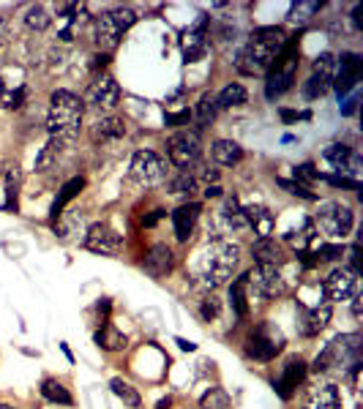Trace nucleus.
Listing matches in <instances>:
<instances>
[{
    "mask_svg": "<svg viewBox=\"0 0 363 409\" xmlns=\"http://www.w3.org/2000/svg\"><path fill=\"white\" fill-rule=\"evenodd\" d=\"M189 121H192V112H189V109H180V112H167L164 115V123L169 128L189 126Z\"/></svg>",
    "mask_w": 363,
    "mask_h": 409,
    "instance_id": "49",
    "label": "nucleus"
},
{
    "mask_svg": "<svg viewBox=\"0 0 363 409\" xmlns=\"http://www.w3.org/2000/svg\"><path fill=\"white\" fill-rule=\"evenodd\" d=\"M246 281H249V298H279L284 292V276H281V268L279 265H257L254 270L246 273Z\"/></svg>",
    "mask_w": 363,
    "mask_h": 409,
    "instance_id": "9",
    "label": "nucleus"
},
{
    "mask_svg": "<svg viewBox=\"0 0 363 409\" xmlns=\"http://www.w3.org/2000/svg\"><path fill=\"white\" fill-rule=\"evenodd\" d=\"M314 238H317V226H314V221L311 219H303L300 221V226H295V229H287V232H284V243H287V246H293L298 254L309 252V246L314 243Z\"/></svg>",
    "mask_w": 363,
    "mask_h": 409,
    "instance_id": "26",
    "label": "nucleus"
},
{
    "mask_svg": "<svg viewBox=\"0 0 363 409\" xmlns=\"http://www.w3.org/2000/svg\"><path fill=\"white\" fill-rule=\"evenodd\" d=\"M287 36L281 28L276 25H265V28H257L252 33L249 44L238 52V61H235V68L246 77H260V74H268V68L273 65L276 55L281 52Z\"/></svg>",
    "mask_w": 363,
    "mask_h": 409,
    "instance_id": "1",
    "label": "nucleus"
},
{
    "mask_svg": "<svg viewBox=\"0 0 363 409\" xmlns=\"http://www.w3.org/2000/svg\"><path fill=\"white\" fill-rule=\"evenodd\" d=\"M246 224H249V229H254L257 238H270L273 229H276V219H273V213L265 205L246 208Z\"/></svg>",
    "mask_w": 363,
    "mask_h": 409,
    "instance_id": "22",
    "label": "nucleus"
},
{
    "mask_svg": "<svg viewBox=\"0 0 363 409\" xmlns=\"http://www.w3.org/2000/svg\"><path fill=\"white\" fill-rule=\"evenodd\" d=\"M323 8V3L320 0H298L290 6V14H287V20L293 22V25H306L317 11Z\"/></svg>",
    "mask_w": 363,
    "mask_h": 409,
    "instance_id": "36",
    "label": "nucleus"
},
{
    "mask_svg": "<svg viewBox=\"0 0 363 409\" xmlns=\"http://www.w3.org/2000/svg\"><path fill=\"white\" fill-rule=\"evenodd\" d=\"M314 256H317V262H336V259L344 256V246H341V243H323V246L314 252Z\"/></svg>",
    "mask_w": 363,
    "mask_h": 409,
    "instance_id": "45",
    "label": "nucleus"
},
{
    "mask_svg": "<svg viewBox=\"0 0 363 409\" xmlns=\"http://www.w3.org/2000/svg\"><path fill=\"white\" fill-rule=\"evenodd\" d=\"M6 101V85H3V79H0V104Z\"/></svg>",
    "mask_w": 363,
    "mask_h": 409,
    "instance_id": "62",
    "label": "nucleus"
},
{
    "mask_svg": "<svg viewBox=\"0 0 363 409\" xmlns=\"http://www.w3.org/2000/svg\"><path fill=\"white\" fill-rule=\"evenodd\" d=\"M339 112H341V115H347V118H350V115H355V112H358V95H347V98L341 101Z\"/></svg>",
    "mask_w": 363,
    "mask_h": 409,
    "instance_id": "50",
    "label": "nucleus"
},
{
    "mask_svg": "<svg viewBox=\"0 0 363 409\" xmlns=\"http://www.w3.org/2000/svg\"><path fill=\"white\" fill-rule=\"evenodd\" d=\"M172 407V396H167V399H162L159 404H156V409H169Z\"/></svg>",
    "mask_w": 363,
    "mask_h": 409,
    "instance_id": "60",
    "label": "nucleus"
},
{
    "mask_svg": "<svg viewBox=\"0 0 363 409\" xmlns=\"http://www.w3.org/2000/svg\"><path fill=\"white\" fill-rule=\"evenodd\" d=\"M194 189H197V175H194L192 169H180V175L169 183V191H172V194H192Z\"/></svg>",
    "mask_w": 363,
    "mask_h": 409,
    "instance_id": "42",
    "label": "nucleus"
},
{
    "mask_svg": "<svg viewBox=\"0 0 363 409\" xmlns=\"http://www.w3.org/2000/svg\"><path fill=\"white\" fill-rule=\"evenodd\" d=\"M25 25L36 33H44L52 25V17H49V11H47L44 6H31L28 14H25Z\"/></svg>",
    "mask_w": 363,
    "mask_h": 409,
    "instance_id": "41",
    "label": "nucleus"
},
{
    "mask_svg": "<svg viewBox=\"0 0 363 409\" xmlns=\"http://www.w3.org/2000/svg\"><path fill=\"white\" fill-rule=\"evenodd\" d=\"M175 344L180 346L183 352H194V349H197V344H194V341H186V339H175Z\"/></svg>",
    "mask_w": 363,
    "mask_h": 409,
    "instance_id": "57",
    "label": "nucleus"
},
{
    "mask_svg": "<svg viewBox=\"0 0 363 409\" xmlns=\"http://www.w3.org/2000/svg\"><path fill=\"white\" fill-rule=\"evenodd\" d=\"M361 349H363V339L358 333H341V336H336L314 357L311 371L314 374H328L333 369H347V366H353V363L361 360Z\"/></svg>",
    "mask_w": 363,
    "mask_h": 409,
    "instance_id": "5",
    "label": "nucleus"
},
{
    "mask_svg": "<svg viewBox=\"0 0 363 409\" xmlns=\"http://www.w3.org/2000/svg\"><path fill=\"white\" fill-rule=\"evenodd\" d=\"M210 156L219 167H235V164L243 161V148L232 139H216L210 145Z\"/></svg>",
    "mask_w": 363,
    "mask_h": 409,
    "instance_id": "28",
    "label": "nucleus"
},
{
    "mask_svg": "<svg viewBox=\"0 0 363 409\" xmlns=\"http://www.w3.org/2000/svg\"><path fill=\"white\" fill-rule=\"evenodd\" d=\"M0 409H14L11 404H0Z\"/></svg>",
    "mask_w": 363,
    "mask_h": 409,
    "instance_id": "63",
    "label": "nucleus"
},
{
    "mask_svg": "<svg viewBox=\"0 0 363 409\" xmlns=\"http://www.w3.org/2000/svg\"><path fill=\"white\" fill-rule=\"evenodd\" d=\"M82 189H85V178H71L68 183H63V189L58 191V196H55V202H52V210H49V219H52V224H58V221H61L63 210H66V205L71 202V199H77Z\"/></svg>",
    "mask_w": 363,
    "mask_h": 409,
    "instance_id": "27",
    "label": "nucleus"
},
{
    "mask_svg": "<svg viewBox=\"0 0 363 409\" xmlns=\"http://www.w3.org/2000/svg\"><path fill=\"white\" fill-rule=\"evenodd\" d=\"M295 183H300V186H306V183H314V180H320V172L314 169V164H300V167H295Z\"/></svg>",
    "mask_w": 363,
    "mask_h": 409,
    "instance_id": "48",
    "label": "nucleus"
},
{
    "mask_svg": "<svg viewBox=\"0 0 363 409\" xmlns=\"http://www.w3.org/2000/svg\"><path fill=\"white\" fill-rule=\"evenodd\" d=\"M134 22H137V14H134L132 8H126V6L104 11L93 22V38H96V44H99L101 49L109 55V49H115L121 44V38L132 31Z\"/></svg>",
    "mask_w": 363,
    "mask_h": 409,
    "instance_id": "6",
    "label": "nucleus"
},
{
    "mask_svg": "<svg viewBox=\"0 0 363 409\" xmlns=\"http://www.w3.org/2000/svg\"><path fill=\"white\" fill-rule=\"evenodd\" d=\"M306 118H311V112H293V109H281V121H284V123L306 121Z\"/></svg>",
    "mask_w": 363,
    "mask_h": 409,
    "instance_id": "53",
    "label": "nucleus"
},
{
    "mask_svg": "<svg viewBox=\"0 0 363 409\" xmlns=\"http://www.w3.org/2000/svg\"><path fill=\"white\" fill-rule=\"evenodd\" d=\"M41 396L49 401V404H61V407H71L74 404V396L68 393V387L58 379H44L41 382Z\"/></svg>",
    "mask_w": 363,
    "mask_h": 409,
    "instance_id": "32",
    "label": "nucleus"
},
{
    "mask_svg": "<svg viewBox=\"0 0 363 409\" xmlns=\"http://www.w3.org/2000/svg\"><path fill=\"white\" fill-rule=\"evenodd\" d=\"M353 300V316L355 319H361V303H363V298L361 295H355V298H350Z\"/></svg>",
    "mask_w": 363,
    "mask_h": 409,
    "instance_id": "56",
    "label": "nucleus"
},
{
    "mask_svg": "<svg viewBox=\"0 0 363 409\" xmlns=\"http://www.w3.org/2000/svg\"><path fill=\"white\" fill-rule=\"evenodd\" d=\"M109 311H112V300L101 298L99 303H96V314L101 316V325H107V322H109Z\"/></svg>",
    "mask_w": 363,
    "mask_h": 409,
    "instance_id": "52",
    "label": "nucleus"
},
{
    "mask_svg": "<svg viewBox=\"0 0 363 409\" xmlns=\"http://www.w3.org/2000/svg\"><path fill=\"white\" fill-rule=\"evenodd\" d=\"M284 333L273 325V322H260L254 330H252V336L246 339V355L249 357H254V360H273L281 349H284Z\"/></svg>",
    "mask_w": 363,
    "mask_h": 409,
    "instance_id": "7",
    "label": "nucleus"
},
{
    "mask_svg": "<svg viewBox=\"0 0 363 409\" xmlns=\"http://www.w3.org/2000/svg\"><path fill=\"white\" fill-rule=\"evenodd\" d=\"M96 344L104 349V352H123L126 344H129V339L115 327V325H101V330L96 333Z\"/></svg>",
    "mask_w": 363,
    "mask_h": 409,
    "instance_id": "31",
    "label": "nucleus"
},
{
    "mask_svg": "<svg viewBox=\"0 0 363 409\" xmlns=\"http://www.w3.org/2000/svg\"><path fill=\"white\" fill-rule=\"evenodd\" d=\"M222 311V303H219V298L213 295V292H208L202 300H199V316H202V322H213L216 316Z\"/></svg>",
    "mask_w": 363,
    "mask_h": 409,
    "instance_id": "43",
    "label": "nucleus"
},
{
    "mask_svg": "<svg viewBox=\"0 0 363 409\" xmlns=\"http://www.w3.org/2000/svg\"><path fill=\"white\" fill-rule=\"evenodd\" d=\"M142 268H145L148 276H153V279H164V276L172 273V268H175V254H172V249L164 246V243H156L150 252L145 254Z\"/></svg>",
    "mask_w": 363,
    "mask_h": 409,
    "instance_id": "20",
    "label": "nucleus"
},
{
    "mask_svg": "<svg viewBox=\"0 0 363 409\" xmlns=\"http://www.w3.org/2000/svg\"><path fill=\"white\" fill-rule=\"evenodd\" d=\"M82 101L71 91H55L49 95V112H47V131L52 139H61V142H71L79 126H82Z\"/></svg>",
    "mask_w": 363,
    "mask_h": 409,
    "instance_id": "3",
    "label": "nucleus"
},
{
    "mask_svg": "<svg viewBox=\"0 0 363 409\" xmlns=\"http://www.w3.org/2000/svg\"><path fill=\"white\" fill-rule=\"evenodd\" d=\"M230 393L224 387H219V385L208 387L202 393V399H199V409H230Z\"/></svg>",
    "mask_w": 363,
    "mask_h": 409,
    "instance_id": "37",
    "label": "nucleus"
},
{
    "mask_svg": "<svg viewBox=\"0 0 363 409\" xmlns=\"http://www.w3.org/2000/svg\"><path fill=\"white\" fill-rule=\"evenodd\" d=\"M300 36H303V31H298V33H293V36H287V41H284L281 52L276 55L273 65L268 68L265 95H268L270 101H276L279 95H284L287 91H290V88H293V82H295L298 55H300Z\"/></svg>",
    "mask_w": 363,
    "mask_h": 409,
    "instance_id": "4",
    "label": "nucleus"
},
{
    "mask_svg": "<svg viewBox=\"0 0 363 409\" xmlns=\"http://www.w3.org/2000/svg\"><path fill=\"white\" fill-rule=\"evenodd\" d=\"M325 161H328L330 167L339 172V175H344V178H353V180H361V169H363V158L350 148V145H341V142H336V145H328L325 148Z\"/></svg>",
    "mask_w": 363,
    "mask_h": 409,
    "instance_id": "15",
    "label": "nucleus"
},
{
    "mask_svg": "<svg viewBox=\"0 0 363 409\" xmlns=\"http://www.w3.org/2000/svg\"><path fill=\"white\" fill-rule=\"evenodd\" d=\"M61 349H63V355L68 357V363H74V355H71V349H68L66 344H61Z\"/></svg>",
    "mask_w": 363,
    "mask_h": 409,
    "instance_id": "61",
    "label": "nucleus"
},
{
    "mask_svg": "<svg viewBox=\"0 0 363 409\" xmlns=\"http://www.w3.org/2000/svg\"><path fill=\"white\" fill-rule=\"evenodd\" d=\"M222 219H224L227 229H232V232H246V229H249V224H246V208L240 205L238 196H227V199H224Z\"/></svg>",
    "mask_w": 363,
    "mask_h": 409,
    "instance_id": "29",
    "label": "nucleus"
},
{
    "mask_svg": "<svg viewBox=\"0 0 363 409\" xmlns=\"http://www.w3.org/2000/svg\"><path fill=\"white\" fill-rule=\"evenodd\" d=\"M252 256L257 265H279L281 268V262H284V252L273 238H257L252 243Z\"/></svg>",
    "mask_w": 363,
    "mask_h": 409,
    "instance_id": "25",
    "label": "nucleus"
},
{
    "mask_svg": "<svg viewBox=\"0 0 363 409\" xmlns=\"http://www.w3.org/2000/svg\"><path fill=\"white\" fill-rule=\"evenodd\" d=\"M347 270H353L355 276H361V249H358V243H353V249H350V268Z\"/></svg>",
    "mask_w": 363,
    "mask_h": 409,
    "instance_id": "51",
    "label": "nucleus"
},
{
    "mask_svg": "<svg viewBox=\"0 0 363 409\" xmlns=\"http://www.w3.org/2000/svg\"><path fill=\"white\" fill-rule=\"evenodd\" d=\"M192 118H197V128H205L213 123V118H216V98L210 93H205L202 98L197 101V109H194V115Z\"/></svg>",
    "mask_w": 363,
    "mask_h": 409,
    "instance_id": "40",
    "label": "nucleus"
},
{
    "mask_svg": "<svg viewBox=\"0 0 363 409\" xmlns=\"http://www.w3.org/2000/svg\"><path fill=\"white\" fill-rule=\"evenodd\" d=\"M82 246L88 252L101 254V256H115L123 246V238L109 226V224H91L88 232H85V240Z\"/></svg>",
    "mask_w": 363,
    "mask_h": 409,
    "instance_id": "12",
    "label": "nucleus"
},
{
    "mask_svg": "<svg viewBox=\"0 0 363 409\" xmlns=\"http://www.w3.org/2000/svg\"><path fill=\"white\" fill-rule=\"evenodd\" d=\"M132 178L139 186H159L167 178V161L153 151H137L132 158Z\"/></svg>",
    "mask_w": 363,
    "mask_h": 409,
    "instance_id": "10",
    "label": "nucleus"
},
{
    "mask_svg": "<svg viewBox=\"0 0 363 409\" xmlns=\"http://www.w3.org/2000/svg\"><path fill=\"white\" fill-rule=\"evenodd\" d=\"M306 374H309L306 360H303V357H298V355H293V357L281 366V377L273 379V390L279 393V399L290 401V399L295 396V390L300 387V382L306 379Z\"/></svg>",
    "mask_w": 363,
    "mask_h": 409,
    "instance_id": "16",
    "label": "nucleus"
},
{
    "mask_svg": "<svg viewBox=\"0 0 363 409\" xmlns=\"http://www.w3.org/2000/svg\"><path fill=\"white\" fill-rule=\"evenodd\" d=\"M323 292L333 303L350 300V298L358 295V276L353 270H347V268H336V270H330V276L323 284Z\"/></svg>",
    "mask_w": 363,
    "mask_h": 409,
    "instance_id": "19",
    "label": "nucleus"
},
{
    "mask_svg": "<svg viewBox=\"0 0 363 409\" xmlns=\"http://www.w3.org/2000/svg\"><path fill=\"white\" fill-rule=\"evenodd\" d=\"M199 131H178L175 137H169L167 142V153H169V161L180 169H189L192 164H197L199 158Z\"/></svg>",
    "mask_w": 363,
    "mask_h": 409,
    "instance_id": "11",
    "label": "nucleus"
},
{
    "mask_svg": "<svg viewBox=\"0 0 363 409\" xmlns=\"http://www.w3.org/2000/svg\"><path fill=\"white\" fill-rule=\"evenodd\" d=\"M0 41H3V22H0Z\"/></svg>",
    "mask_w": 363,
    "mask_h": 409,
    "instance_id": "64",
    "label": "nucleus"
},
{
    "mask_svg": "<svg viewBox=\"0 0 363 409\" xmlns=\"http://www.w3.org/2000/svg\"><path fill=\"white\" fill-rule=\"evenodd\" d=\"M276 183L287 191V194L300 196V199H306V202H314V199H317V194H311V191H309V186H300V183H295V180H284V178H279Z\"/></svg>",
    "mask_w": 363,
    "mask_h": 409,
    "instance_id": "44",
    "label": "nucleus"
},
{
    "mask_svg": "<svg viewBox=\"0 0 363 409\" xmlns=\"http://www.w3.org/2000/svg\"><path fill=\"white\" fill-rule=\"evenodd\" d=\"M303 409H341V393H339V387L336 385H317L309 393Z\"/></svg>",
    "mask_w": 363,
    "mask_h": 409,
    "instance_id": "23",
    "label": "nucleus"
},
{
    "mask_svg": "<svg viewBox=\"0 0 363 409\" xmlns=\"http://www.w3.org/2000/svg\"><path fill=\"white\" fill-rule=\"evenodd\" d=\"M320 180H325V183H330L333 189L361 191V180H353V178H344V175H320Z\"/></svg>",
    "mask_w": 363,
    "mask_h": 409,
    "instance_id": "47",
    "label": "nucleus"
},
{
    "mask_svg": "<svg viewBox=\"0 0 363 409\" xmlns=\"http://www.w3.org/2000/svg\"><path fill=\"white\" fill-rule=\"evenodd\" d=\"M159 219H164V210H153L150 216H145V219H142V224H145V226H153Z\"/></svg>",
    "mask_w": 363,
    "mask_h": 409,
    "instance_id": "54",
    "label": "nucleus"
},
{
    "mask_svg": "<svg viewBox=\"0 0 363 409\" xmlns=\"http://www.w3.org/2000/svg\"><path fill=\"white\" fill-rule=\"evenodd\" d=\"M298 309V333L303 336V339H314V336H320L325 327H328L330 316H333V309H330V303H320V306H300L295 303Z\"/></svg>",
    "mask_w": 363,
    "mask_h": 409,
    "instance_id": "13",
    "label": "nucleus"
},
{
    "mask_svg": "<svg viewBox=\"0 0 363 409\" xmlns=\"http://www.w3.org/2000/svg\"><path fill=\"white\" fill-rule=\"evenodd\" d=\"M199 210H202V205H199V202H189V205H180V208L172 213L175 238H178L180 243H186V240L194 235V226H197Z\"/></svg>",
    "mask_w": 363,
    "mask_h": 409,
    "instance_id": "21",
    "label": "nucleus"
},
{
    "mask_svg": "<svg viewBox=\"0 0 363 409\" xmlns=\"http://www.w3.org/2000/svg\"><path fill=\"white\" fill-rule=\"evenodd\" d=\"M311 221H314V226H320L325 235L344 240V238L353 232V226H355V213H353L347 205H341V202H323L320 210H317V216Z\"/></svg>",
    "mask_w": 363,
    "mask_h": 409,
    "instance_id": "8",
    "label": "nucleus"
},
{
    "mask_svg": "<svg viewBox=\"0 0 363 409\" xmlns=\"http://www.w3.org/2000/svg\"><path fill=\"white\" fill-rule=\"evenodd\" d=\"M208 22H210V17L208 14H199V20L189 28V31L183 33V58H186V63H197L202 61L205 55H208Z\"/></svg>",
    "mask_w": 363,
    "mask_h": 409,
    "instance_id": "18",
    "label": "nucleus"
},
{
    "mask_svg": "<svg viewBox=\"0 0 363 409\" xmlns=\"http://www.w3.org/2000/svg\"><path fill=\"white\" fill-rule=\"evenodd\" d=\"M249 300H252V298H249V281H246V273H243V276H238V279L230 284V306L240 319L249 316V309H252Z\"/></svg>",
    "mask_w": 363,
    "mask_h": 409,
    "instance_id": "30",
    "label": "nucleus"
},
{
    "mask_svg": "<svg viewBox=\"0 0 363 409\" xmlns=\"http://www.w3.org/2000/svg\"><path fill=\"white\" fill-rule=\"evenodd\" d=\"M109 390L126 404V407H139L142 404V396L137 393V387L134 385H129L126 379H121V377H115L112 382H109Z\"/></svg>",
    "mask_w": 363,
    "mask_h": 409,
    "instance_id": "38",
    "label": "nucleus"
},
{
    "mask_svg": "<svg viewBox=\"0 0 363 409\" xmlns=\"http://www.w3.org/2000/svg\"><path fill=\"white\" fill-rule=\"evenodd\" d=\"M63 148H66V142H61V139H52V137H49V142H47V145L41 148V153L36 156V172H49V169L55 167V161L61 158Z\"/></svg>",
    "mask_w": 363,
    "mask_h": 409,
    "instance_id": "33",
    "label": "nucleus"
},
{
    "mask_svg": "<svg viewBox=\"0 0 363 409\" xmlns=\"http://www.w3.org/2000/svg\"><path fill=\"white\" fill-rule=\"evenodd\" d=\"M107 63H109V55H107V52H101V55H96V58H93V68H96V71H101V68H104Z\"/></svg>",
    "mask_w": 363,
    "mask_h": 409,
    "instance_id": "55",
    "label": "nucleus"
},
{
    "mask_svg": "<svg viewBox=\"0 0 363 409\" xmlns=\"http://www.w3.org/2000/svg\"><path fill=\"white\" fill-rule=\"evenodd\" d=\"M246 98H249V93H246V88L240 85V82H230L222 93L216 95V109H232V107H243L246 104Z\"/></svg>",
    "mask_w": 363,
    "mask_h": 409,
    "instance_id": "34",
    "label": "nucleus"
},
{
    "mask_svg": "<svg viewBox=\"0 0 363 409\" xmlns=\"http://www.w3.org/2000/svg\"><path fill=\"white\" fill-rule=\"evenodd\" d=\"M6 213H17L20 210V169L17 164L6 172V202H3Z\"/></svg>",
    "mask_w": 363,
    "mask_h": 409,
    "instance_id": "35",
    "label": "nucleus"
},
{
    "mask_svg": "<svg viewBox=\"0 0 363 409\" xmlns=\"http://www.w3.org/2000/svg\"><path fill=\"white\" fill-rule=\"evenodd\" d=\"M88 104L99 112H112L121 104V85L109 74H99L88 88Z\"/></svg>",
    "mask_w": 363,
    "mask_h": 409,
    "instance_id": "14",
    "label": "nucleus"
},
{
    "mask_svg": "<svg viewBox=\"0 0 363 409\" xmlns=\"http://www.w3.org/2000/svg\"><path fill=\"white\" fill-rule=\"evenodd\" d=\"M336 71H339V61H336V55H330V52L317 55V61L311 63V77H320V79H325V82H333Z\"/></svg>",
    "mask_w": 363,
    "mask_h": 409,
    "instance_id": "39",
    "label": "nucleus"
},
{
    "mask_svg": "<svg viewBox=\"0 0 363 409\" xmlns=\"http://www.w3.org/2000/svg\"><path fill=\"white\" fill-rule=\"evenodd\" d=\"M353 25H355V31H361V6L353 8Z\"/></svg>",
    "mask_w": 363,
    "mask_h": 409,
    "instance_id": "58",
    "label": "nucleus"
},
{
    "mask_svg": "<svg viewBox=\"0 0 363 409\" xmlns=\"http://www.w3.org/2000/svg\"><path fill=\"white\" fill-rule=\"evenodd\" d=\"M238 265H240V249L230 240L216 238L202 259V268L197 270V286L205 292L219 289L222 284L230 281Z\"/></svg>",
    "mask_w": 363,
    "mask_h": 409,
    "instance_id": "2",
    "label": "nucleus"
},
{
    "mask_svg": "<svg viewBox=\"0 0 363 409\" xmlns=\"http://www.w3.org/2000/svg\"><path fill=\"white\" fill-rule=\"evenodd\" d=\"M336 61H339V71H336V77H333L330 85L336 88V93L339 95H350L353 93V88L361 82V71H363L361 55L344 52V55H339Z\"/></svg>",
    "mask_w": 363,
    "mask_h": 409,
    "instance_id": "17",
    "label": "nucleus"
},
{
    "mask_svg": "<svg viewBox=\"0 0 363 409\" xmlns=\"http://www.w3.org/2000/svg\"><path fill=\"white\" fill-rule=\"evenodd\" d=\"M330 88V82L325 79H320V77H309V82L303 85V95L306 98H320V95H325Z\"/></svg>",
    "mask_w": 363,
    "mask_h": 409,
    "instance_id": "46",
    "label": "nucleus"
},
{
    "mask_svg": "<svg viewBox=\"0 0 363 409\" xmlns=\"http://www.w3.org/2000/svg\"><path fill=\"white\" fill-rule=\"evenodd\" d=\"M126 134V123L121 121V118H101L96 121V126L91 128V139L96 142V145H107V142H115V139H121Z\"/></svg>",
    "mask_w": 363,
    "mask_h": 409,
    "instance_id": "24",
    "label": "nucleus"
},
{
    "mask_svg": "<svg viewBox=\"0 0 363 409\" xmlns=\"http://www.w3.org/2000/svg\"><path fill=\"white\" fill-rule=\"evenodd\" d=\"M205 196H208V199H210V196H222V189H219L216 183H213V186H205Z\"/></svg>",
    "mask_w": 363,
    "mask_h": 409,
    "instance_id": "59",
    "label": "nucleus"
}]
</instances>
